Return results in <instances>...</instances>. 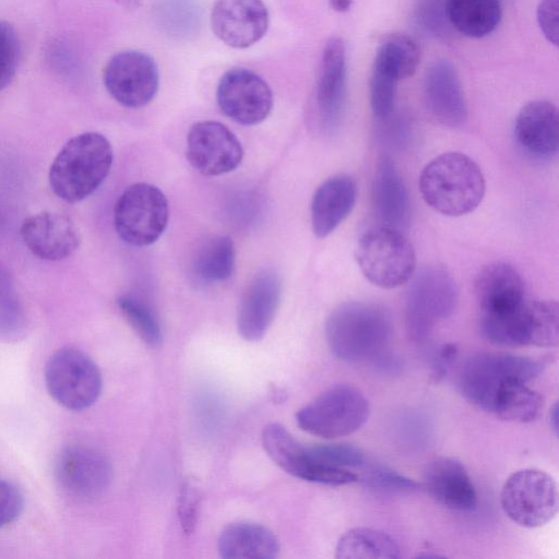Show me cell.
<instances>
[{
	"label": "cell",
	"mask_w": 559,
	"mask_h": 559,
	"mask_svg": "<svg viewBox=\"0 0 559 559\" xmlns=\"http://www.w3.org/2000/svg\"><path fill=\"white\" fill-rule=\"evenodd\" d=\"M21 236L28 250L41 260L60 261L80 245L78 229L66 215L41 212L24 219Z\"/></svg>",
	"instance_id": "d6986e66"
},
{
	"label": "cell",
	"mask_w": 559,
	"mask_h": 559,
	"mask_svg": "<svg viewBox=\"0 0 559 559\" xmlns=\"http://www.w3.org/2000/svg\"><path fill=\"white\" fill-rule=\"evenodd\" d=\"M168 216L167 198L156 186L146 182L129 186L114 209L118 236L136 247L154 243L164 233Z\"/></svg>",
	"instance_id": "9c48e42d"
},
{
	"label": "cell",
	"mask_w": 559,
	"mask_h": 559,
	"mask_svg": "<svg viewBox=\"0 0 559 559\" xmlns=\"http://www.w3.org/2000/svg\"><path fill=\"white\" fill-rule=\"evenodd\" d=\"M355 260L364 276L381 288L408 282L416 270L413 245L402 230L380 225L366 230L355 248Z\"/></svg>",
	"instance_id": "277c9868"
},
{
	"label": "cell",
	"mask_w": 559,
	"mask_h": 559,
	"mask_svg": "<svg viewBox=\"0 0 559 559\" xmlns=\"http://www.w3.org/2000/svg\"><path fill=\"white\" fill-rule=\"evenodd\" d=\"M215 36L233 48H248L269 27V11L262 0H216L211 11Z\"/></svg>",
	"instance_id": "2e32d148"
},
{
	"label": "cell",
	"mask_w": 559,
	"mask_h": 559,
	"mask_svg": "<svg viewBox=\"0 0 559 559\" xmlns=\"http://www.w3.org/2000/svg\"><path fill=\"white\" fill-rule=\"evenodd\" d=\"M235 267V247L228 236H214L198 250L192 263L193 275L203 284L229 278Z\"/></svg>",
	"instance_id": "4dcf8cb0"
},
{
	"label": "cell",
	"mask_w": 559,
	"mask_h": 559,
	"mask_svg": "<svg viewBox=\"0 0 559 559\" xmlns=\"http://www.w3.org/2000/svg\"><path fill=\"white\" fill-rule=\"evenodd\" d=\"M357 199L355 180L344 174L323 181L316 190L310 205L314 235L324 238L350 214Z\"/></svg>",
	"instance_id": "603a6c76"
},
{
	"label": "cell",
	"mask_w": 559,
	"mask_h": 559,
	"mask_svg": "<svg viewBox=\"0 0 559 559\" xmlns=\"http://www.w3.org/2000/svg\"><path fill=\"white\" fill-rule=\"evenodd\" d=\"M364 481L372 488L392 492H409L418 488L415 480L383 466L369 469Z\"/></svg>",
	"instance_id": "d590c367"
},
{
	"label": "cell",
	"mask_w": 559,
	"mask_h": 559,
	"mask_svg": "<svg viewBox=\"0 0 559 559\" xmlns=\"http://www.w3.org/2000/svg\"><path fill=\"white\" fill-rule=\"evenodd\" d=\"M112 159L111 144L103 134L85 132L75 135L51 163L48 175L50 188L66 202H80L103 183Z\"/></svg>",
	"instance_id": "7a4b0ae2"
},
{
	"label": "cell",
	"mask_w": 559,
	"mask_h": 559,
	"mask_svg": "<svg viewBox=\"0 0 559 559\" xmlns=\"http://www.w3.org/2000/svg\"><path fill=\"white\" fill-rule=\"evenodd\" d=\"M45 382L51 397L70 411L93 405L103 386L97 365L83 352L70 347L59 349L49 358Z\"/></svg>",
	"instance_id": "30bf717a"
},
{
	"label": "cell",
	"mask_w": 559,
	"mask_h": 559,
	"mask_svg": "<svg viewBox=\"0 0 559 559\" xmlns=\"http://www.w3.org/2000/svg\"><path fill=\"white\" fill-rule=\"evenodd\" d=\"M55 476L69 495L91 499L108 488L112 468L108 459L99 451L84 445H70L58 454Z\"/></svg>",
	"instance_id": "9a60e30c"
},
{
	"label": "cell",
	"mask_w": 559,
	"mask_h": 559,
	"mask_svg": "<svg viewBox=\"0 0 559 559\" xmlns=\"http://www.w3.org/2000/svg\"><path fill=\"white\" fill-rule=\"evenodd\" d=\"M424 94L430 114L442 126L459 128L467 120L463 87L456 70L449 61H436L427 69Z\"/></svg>",
	"instance_id": "ffe728a7"
},
{
	"label": "cell",
	"mask_w": 559,
	"mask_h": 559,
	"mask_svg": "<svg viewBox=\"0 0 559 559\" xmlns=\"http://www.w3.org/2000/svg\"><path fill=\"white\" fill-rule=\"evenodd\" d=\"M504 513L518 525L535 528L554 519L558 511V491L554 478L538 468L511 474L500 492Z\"/></svg>",
	"instance_id": "8fae6325"
},
{
	"label": "cell",
	"mask_w": 559,
	"mask_h": 559,
	"mask_svg": "<svg viewBox=\"0 0 559 559\" xmlns=\"http://www.w3.org/2000/svg\"><path fill=\"white\" fill-rule=\"evenodd\" d=\"M424 486L440 504L462 512L476 509L477 493L465 466L457 460L439 456L427 465Z\"/></svg>",
	"instance_id": "44dd1931"
},
{
	"label": "cell",
	"mask_w": 559,
	"mask_h": 559,
	"mask_svg": "<svg viewBox=\"0 0 559 559\" xmlns=\"http://www.w3.org/2000/svg\"><path fill=\"white\" fill-rule=\"evenodd\" d=\"M117 305L128 323L145 344L152 347L160 344L163 334L159 321L144 301L133 295L123 294L118 297Z\"/></svg>",
	"instance_id": "d6a6232c"
},
{
	"label": "cell",
	"mask_w": 559,
	"mask_h": 559,
	"mask_svg": "<svg viewBox=\"0 0 559 559\" xmlns=\"http://www.w3.org/2000/svg\"><path fill=\"white\" fill-rule=\"evenodd\" d=\"M419 192L424 201L445 216H462L481 203L486 182L479 166L467 155L447 152L421 170Z\"/></svg>",
	"instance_id": "6da1fadb"
},
{
	"label": "cell",
	"mask_w": 559,
	"mask_h": 559,
	"mask_svg": "<svg viewBox=\"0 0 559 559\" xmlns=\"http://www.w3.org/2000/svg\"><path fill=\"white\" fill-rule=\"evenodd\" d=\"M24 507L20 490L12 484L0 480V527L15 521Z\"/></svg>",
	"instance_id": "74e56055"
},
{
	"label": "cell",
	"mask_w": 559,
	"mask_h": 559,
	"mask_svg": "<svg viewBox=\"0 0 559 559\" xmlns=\"http://www.w3.org/2000/svg\"><path fill=\"white\" fill-rule=\"evenodd\" d=\"M417 557H424V558H439V557H443V556L438 555V554H419Z\"/></svg>",
	"instance_id": "b9f144b4"
},
{
	"label": "cell",
	"mask_w": 559,
	"mask_h": 559,
	"mask_svg": "<svg viewBox=\"0 0 559 559\" xmlns=\"http://www.w3.org/2000/svg\"><path fill=\"white\" fill-rule=\"evenodd\" d=\"M411 278L406 326L412 338L423 341L439 321L455 311L459 290L451 273L442 266H425Z\"/></svg>",
	"instance_id": "ba28073f"
},
{
	"label": "cell",
	"mask_w": 559,
	"mask_h": 559,
	"mask_svg": "<svg viewBox=\"0 0 559 559\" xmlns=\"http://www.w3.org/2000/svg\"><path fill=\"white\" fill-rule=\"evenodd\" d=\"M27 317L13 278L0 261V340L17 342L26 335Z\"/></svg>",
	"instance_id": "1f68e13d"
},
{
	"label": "cell",
	"mask_w": 559,
	"mask_h": 559,
	"mask_svg": "<svg viewBox=\"0 0 559 559\" xmlns=\"http://www.w3.org/2000/svg\"><path fill=\"white\" fill-rule=\"evenodd\" d=\"M103 80L110 96L128 108H140L155 97L159 74L154 59L145 52L126 50L107 62Z\"/></svg>",
	"instance_id": "7c38bea8"
},
{
	"label": "cell",
	"mask_w": 559,
	"mask_h": 559,
	"mask_svg": "<svg viewBox=\"0 0 559 559\" xmlns=\"http://www.w3.org/2000/svg\"><path fill=\"white\" fill-rule=\"evenodd\" d=\"M200 510V496L191 484H185L179 492L177 513L183 533L191 534L197 525Z\"/></svg>",
	"instance_id": "8d00e7d4"
},
{
	"label": "cell",
	"mask_w": 559,
	"mask_h": 559,
	"mask_svg": "<svg viewBox=\"0 0 559 559\" xmlns=\"http://www.w3.org/2000/svg\"><path fill=\"white\" fill-rule=\"evenodd\" d=\"M543 365L533 358L503 353H477L464 360L457 370L460 393L473 405L490 412L500 388L511 380L528 382Z\"/></svg>",
	"instance_id": "5b68a950"
},
{
	"label": "cell",
	"mask_w": 559,
	"mask_h": 559,
	"mask_svg": "<svg viewBox=\"0 0 559 559\" xmlns=\"http://www.w3.org/2000/svg\"><path fill=\"white\" fill-rule=\"evenodd\" d=\"M484 336L501 346L552 347L559 341V309L555 300L523 301L500 314H483Z\"/></svg>",
	"instance_id": "8992f818"
},
{
	"label": "cell",
	"mask_w": 559,
	"mask_h": 559,
	"mask_svg": "<svg viewBox=\"0 0 559 559\" xmlns=\"http://www.w3.org/2000/svg\"><path fill=\"white\" fill-rule=\"evenodd\" d=\"M337 559H395L401 557V548L386 533L356 527L347 531L338 539L335 548Z\"/></svg>",
	"instance_id": "f1b7e54d"
},
{
	"label": "cell",
	"mask_w": 559,
	"mask_h": 559,
	"mask_svg": "<svg viewBox=\"0 0 559 559\" xmlns=\"http://www.w3.org/2000/svg\"><path fill=\"white\" fill-rule=\"evenodd\" d=\"M216 100L225 116L243 126L262 122L273 107L269 84L245 68H233L223 74L216 88Z\"/></svg>",
	"instance_id": "4fadbf2b"
},
{
	"label": "cell",
	"mask_w": 559,
	"mask_h": 559,
	"mask_svg": "<svg viewBox=\"0 0 559 559\" xmlns=\"http://www.w3.org/2000/svg\"><path fill=\"white\" fill-rule=\"evenodd\" d=\"M549 424L554 432H558V404L555 403L549 413Z\"/></svg>",
	"instance_id": "60d3db41"
},
{
	"label": "cell",
	"mask_w": 559,
	"mask_h": 559,
	"mask_svg": "<svg viewBox=\"0 0 559 559\" xmlns=\"http://www.w3.org/2000/svg\"><path fill=\"white\" fill-rule=\"evenodd\" d=\"M186 156L190 165L204 176H219L236 169L243 148L238 138L223 123L199 121L187 134Z\"/></svg>",
	"instance_id": "5bb4252c"
},
{
	"label": "cell",
	"mask_w": 559,
	"mask_h": 559,
	"mask_svg": "<svg viewBox=\"0 0 559 559\" xmlns=\"http://www.w3.org/2000/svg\"><path fill=\"white\" fill-rule=\"evenodd\" d=\"M420 60L418 44L403 33L388 35L379 45L369 83L397 88L401 80L413 76Z\"/></svg>",
	"instance_id": "484cf974"
},
{
	"label": "cell",
	"mask_w": 559,
	"mask_h": 559,
	"mask_svg": "<svg viewBox=\"0 0 559 559\" xmlns=\"http://www.w3.org/2000/svg\"><path fill=\"white\" fill-rule=\"evenodd\" d=\"M536 15L546 39L557 46L559 38V0H540Z\"/></svg>",
	"instance_id": "f35d334b"
},
{
	"label": "cell",
	"mask_w": 559,
	"mask_h": 559,
	"mask_svg": "<svg viewBox=\"0 0 559 559\" xmlns=\"http://www.w3.org/2000/svg\"><path fill=\"white\" fill-rule=\"evenodd\" d=\"M217 548L225 559H273L280 552L276 536L265 526L251 522L226 526L218 537Z\"/></svg>",
	"instance_id": "4316f807"
},
{
	"label": "cell",
	"mask_w": 559,
	"mask_h": 559,
	"mask_svg": "<svg viewBox=\"0 0 559 559\" xmlns=\"http://www.w3.org/2000/svg\"><path fill=\"white\" fill-rule=\"evenodd\" d=\"M321 128L335 131L346 104V50L341 37H331L323 49L316 90Z\"/></svg>",
	"instance_id": "e0dca14e"
},
{
	"label": "cell",
	"mask_w": 559,
	"mask_h": 559,
	"mask_svg": "<svg viewBox=\"0 0 559 559\" xmlns=\"http://www.w3.org/2000/svg\"><path fill=\"white\" fill-rule=\"evenodd\" d=\"M354 0H329L330 7L336 12H346Z\"/></svg>",
	"instance_id": "ab89813d"
},
{
	"label": "cell",
	"mask_w": 559,
	"mask_h": 559,
	"mask_svg": "<svg viewBox=\"0 0 559 559\" xmlns=\"http://www.w3.org/2000/svg\"><path fill=\"white\" fill-rule=\"evenodd\" d=\"M483 314L509 312L524 301V282L520 273L504 262L485 265L474 283Z\"/></svg>",
	"instance_id": "cb8c5ba5"
},
{
	"label": "cell",
	"mask_w": 559,
	"mask_h": 559,
	"mask_svg": "<svg viewBox=\"0 0 559 559\" xmlns=\"http://www.w3.org/2000/svg\"><path fill=\"white\" fill-rule=\"evenodd\" d=\"M371 200L374 215L382 225L399 230L407 225L411 213L407 189L389 156H383L377 164Z\"/></svg>",
	"instance_id": "d4e9b609"
},
{
	"label": "cell",
	"mask_w": 559,
	"mask_h": 559,
	"mask_svg": "<svg viewBox=\"0 0 559 559\" xmlns=\"http://www.w3.org/2000/svg\"><path fill=\"white\" fill-rule=\"evenodd\" d=\"M281 292V277L273 270H263L252 278L237 316V328L242 338L257 342L265 335L276 314Z\"/></svg>",
	"instance_id": "ac0fdd59"
},
{
	"label": "cell",
	"mask_w": 559,
	"mask_h": 559,
	"mask_svg": "<svg viewBox=\"0 0 559 559\" xmlns=\"http://www.w3.org/2000/svg\"><path fill=\"white\" fill-rule=\"evenodd\" d=\"M543 407L540 394L526 385V382L511 380L497 392L490 413L514 423L535 420Z\"/></svg>",
	"instance_id": "f546056e"
},
{
	"label": "cell",
	"mask_w": 559,
	"mask_h": 559,
	"mask_svg": "<svg viewBox=\"0 0 559 559\" xmlns=\"http://www.w3.org/2000/svg\"><path fill=\"white\" fill-rule=\"evenodd\" d=\"M392 336L390 314L379 305L347 301L337 306L325 323L331 353L341 360L357 362L379 355Z\"/></svg>",
	"instance_id": "3957f363"
},
{
	"label": "cell",
	"mask_w": 559,
	"mask_h": 559,
	"mask_svg": "<svg viewBox=\"0 0 559 559\" xmlns=\"http://www.w3.org/2000/svg\"><path fill=\"white\" fill-rule=\"evenodd\" d=\"M309 459L318 463L341 467H359L365 464V453L349 443L316 444L306 447Z\"/></svg>",
	"instance_id": "836d02e7"
},
{
	"label": "cell",
	"mask_w": 559,
	"mask_h": 559,
	"mask_svg": "<svg viewBox=\"0 0 559 559\" xmlns=\"http://www.w3.org/2000/svg\"><path fill=\"white\" fill-rule=\"evenodd\" d=\"M20 56V43L15 29L7 22H0V90L13 80Z\"/></svg>",
	"instance_id": "e575fe53"
},
{
	"label": "cell",
	"mask_w": 559,
	"mask_h": 559,
	"mask_svg": "<svg viewBox=\"0 0 559 559\" xmlns=\"http://www.w3.org/2000/svg\"><path fill=\"white\" fill-rule=\"evenodd\" d=\"M514 136L532 156L546 158L555 155L559 146L557 107L540 99L524 105L515 118Z\"/></svg>",
	"instance_id": "7402d4cb"
},
{
	"label": "cell",
	"mask_w": 559,
	"mask_h": 559,
	"mask_svg": "<svg viewBox=\"0 0 559 559\" xmlns=\"http://www.w3.org/2000/svg\"><path fill=\"white\" fill-rule=\"evenodd\" d=\"M445 10L452 26L472 38L491 34L501 20L499 0H447Z\"/></svg>",
	"instance_id": "83f0119b"
},
{
	"label": "cell",
	"mask_w": 559,
	"mask_h": 559,
	"mask_svg": "<svg viewBox=\"0 0 559 559\" xmlns=\"http://www.w3.org/2000/svg\"><path fill=\"white\" fill-rule=\"evenodd\" d=\"M369 402L349 384L334 385L296 414L298 426L324 439H335L357 431L369 417Z\"/></svg>",
	"instance_id": "52a82bcc"
}]
</instances>
